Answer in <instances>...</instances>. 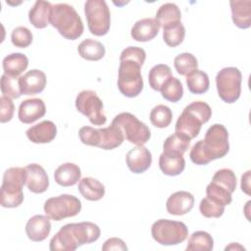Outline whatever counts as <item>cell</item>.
Instances as JSON below:
<instances>
[{
  "label": "cell",
  "mask_w": 251,
  "mask_h": 251,
  "mask_svg": "<svg viewBox=\"0 0 251 251\" xmlns=\"http://www.w3.org/2000/svg\"><path fill=\"white\" fill-rule=\"evenodd\" d=\"M100 233L99 226L91 222L67 224L51 238L49 248L51 251H74L96 241Z\"/></svg>",
  "instance_id": "obj_1"
},
{
  "label": "cell",
  "mask_w": 251,
  "mask_h": 251,
  "mask_svg": "<svg viewBox=\"0 0 251 251\" xmlns=\"http://www.w3.org/2000/svg\"><path fill=\"white\" fill-rule=\"evenodd\" d=\"M50 25L69 40H75L83 33V24L75 8L66 3L52 5Z\"/></svg>",
  "instance_id": "obj_2"
},
{
  "label": "cell",
  "mask_w": 251,
  "mask_h": 251,
  "mask_svg": "<svg viewBox=\"0 0 251 251\" xmlns=\"http://www.w3.org/2000/svg\"><path fill=\"white\" fill-rule=\"evenodd\" d=\"M25 168L13 167L5 171L0 193V204L2 207L16 208L23 203V187L25 184Z\"/></svg>",
  "instance_id": "obj_3"
},
{
  "label": "cell",
  "mask_w": 251,
  "mask_h": 251,
  "mask_svg": "<svg viewBox=\"0 0 251 251\" xmlns=\"http://www.w3.org/2000/svg\"><path fill=\"white\" fill-rule=\"evenodd\" d=\"M78 136L83 144L99 147L104 150H113L119 147L125 140L122 130L112 124L110 126L103 128L82 126L78 131Z\"/></svg>",
  "instance_id": "obj_4"
},
{
  "label": "cell",
  "mask_w": 251,
  "mask_h": 251,
  "mask_svg": "<svg viewBox=\"0 0 251 251\" xmlns=\"http://www.w3.org/2000/svg\"><path fill=\"white\" fill-rule=\"evenodd\" d=\"M141 67L132 60H122L118 70V88L120 92L129 98L136 97L143 89Z\"/></svg>",
  "instance_id": "obj_5"
},
{
  "label": "cell",
  "mask_w": 251,
  "mask_h": 251,
  "mask_svg": "<svg viewBox=\"0 0 251 251\" xmlns=\"http://www.w3.org/2000/svg\"><path fill=\"white\" fill-rule=\"evenodd\" d=\"M151 234L161 245H176L188 236V228L182 222L160 219L153 223Z\"/></svg>",
  "instance_id": "obj_6"
},
{
  "label": "cell",
  "mask_w": 251,
  "mask_h": 251,
  "mask_svg": "<svg viewBox=\"0 0 251 251\" xmlns=\"http://www.w3.org/2000/svg\"><path fill=\"white\" fill-rule=\"evenodd\" d=\"M112 125L118 126L125 138L135 145H144L150 139L149 127L130 113L124 112L117 115L112 121Z\"/></svg>",
  "instance_id": "obj_7"
},
{
  "label": "cell",
  "mask_w": 251,
  "mask_h": 251,
  "mask_svg": "<svg viewBox=\"0 0 251 251\" xmlns=\"http://www.w3.org/2000/svg\"><path fill=\"white\" fill-rule=\"evenodd\" d=\"M84 14L89 31L96 36L108 33L111 25L110 9L104 0H88L84 4Z\"/></svg>",
  "instance_id": "obj_8"
},
{
  "label": "cell",
  "mask_w": 251,
  "mask_h": 251,
  "mask_svg": "<svg viewBox=\"0 0 251 251\" xmlns=\"http://www.w3.org/2000/svg\"><path fill=\"white\" fill-rule=\"evenodd\" d=\"M242 75L235 67L222 69L216 75V85L219 97L231 104L238 100L241 93Z\"/></svg>",
  "instance_id": "obj_9"
},
{
  "label": "cell",
  "mask_w": 251,
  "mask_h": 251,
  "mask_svg": "<svg viewBox=\"0 0 251 251\" xmlns=\"http://www.w3.org/2000/svg\"><path fill=\"white\" fill-rule=\"evenodd\" d=\"M43 209L50 220L59 222L76 216L81 210V202L74 195L61 194L47 199Z\"/></svg>",
  "instance_id": "obj_10"
},
{
  "label": "cell",
  "mask_w": 251,
  "mask_h": 251,
  "mask_svg": "<svg viewBox=\"0 0 251 251\" xmlns=\"http://www.w3.org/2000/svg\"><path fill=\"white\" fill-rule=\"evenodd\" d=\"M75 108L94 126H103L107 122L103 102L93 90L80 91L75 98Z\"/></svg>",
  "instance_id": "obj_11"
},
{
  "label": "cell",
  "mask_w": 251,
  "mask_h": 251,
  "mask_svg": "<svg viewBox=\"0 0 251 251\" xmlns=\"http://www.w3.org/2000/svg\"><path fill=\"white\" fill-rule=\"evenodd\" d=\"M203 142L212 161L225 157L229 150L227 129L221 124L213 125L207 129Z\"/></svg>",
  "instance_id": "obj_12"
},
{
  "label": "cell",
  "mask_w": 251,
  "mask_h": 251,
  "mask_svg": "<svg viewBox=\"0 0 251 251\" xmlns=\"http://www.w3.org/2000/svg\"><path fill=\"white\" fill-rule=\"evenodd\" d=\"M126 162L130 172L133 174H142L150 168L152 155L145 146L136 145L127 152Z\"/></svg>",
  "instance_id": "obj_13"
},
{
  "label": "cell",
  "mask_w": 251,
  "mask_h": 251,
  "mask_svg": "<svg viewBox=\"0 0 251 251\" xmlns=\"http://www.w3.org/2000/svg\"><path fill=\"white\" fill-rule=\"evenodd\" d=\"M26 180L25 184L29 191L39 194L45 192L49 187V178L44 168L36 163L25 167Z\"/></svg>",
  "instance_id": "obj_14"
},
{
  "label": "cell",
  "mask_w": 251,
  "mask_h": 251,
  "mask_svg": "<svg viewBox=\"0 0 251 251\" xmlns=\"http://www.w3.org/2000/svg\"><path fill=\"white\" fill-rule=\"evenodd\" d=\"M46 113V107L42 99L30 98L24 100L19 107L18 118L26 125L32 124L42 118Z\"/></svg>",
  "instance_id": "obj_15"
},
{
  "label": "cell",
  "mask_w": 251,
  "mask_h": 251,
  "mask_svg": "<svg viewBox=\"0 0 251 251\" xmlns=\"http://www.w3.org/2000/svg\"><path fill=\"white\" fill-rule=\"evenodd\" d=\"M202 125V121L195 114L184 108L177 118L175 129L176 132L180 133L191 140L199 134Z\"/></svg>",
  "instance_id": "obj_16"
},
{
  "label": "cell",
  "mask_w": 251,
  "mask_h": 251,
  "mask_svg": "<svg viewBox=\"0 0 251 251\" xmlns=\"http://www.w3.org/2000/svg\"><path fill=\"white\" fill-rule=\"evenodd\" d=\"M194 206V196L184 190L173 193L167 200V212L174 216H181L189 213Z\"/></svg>",
  "instance_id": "obj_17"
},
{
  "label": "cell",
  "mask_w": 251,
  "mask_h": 251,
  "mask_svg": "<svg viewBox=\"0 0 251 251\" xmlns=\"http://www.w3.org/2000/svg\"><path fill=\"white\" fill-rule=\"evenodd\" d=\"M20 86L24 95L40 93L46 86V75L40 70H30L20 76Z\"/></svg>",
  "instance_id": "obj_18"
},
{
  "label": "cell",
  "mask_w": 251,
  "mask_h": 251,
  "mask_svg": "<svg viewBox=\"0 0 251 251\" xmlns=\"http://www.w3.org/2000/svg\"><path fill=\"white\" fill-rule=\"evenodd\" d=\"M51 231L50 219L43 215H34L25 225L27 237L34 242H40L47 238Z\"/></svg>",
  "instance_id": "obj_19"
},
{
  "label": "cell",
  "mask_w": 251,
  "mask_h": 251,
  "mask_svg": "<svg viewBox=\"0 0 251 251\" xmlns=\"http://www.w3.org/2000/svg\"><path fill=\"white\" fill-rule=\"evenodd\" d=\"M25 134L33 143H49L56 137L57 127L52 121H42L39 124L30 126L25 131Z\"/></svg>",
  "instance_id": "obj_20"
},
{
  "label": "cell",
  "mask_w": 251,
  "mask_h": 251,
  "mask_svg": "<svg viewBox=\"0 0 251 251\" xmlns=\"http://www.w3.org/2000/svg\"><path fill=\"white\" fill-rule=\"evenodd\" d=\"M160 25L153 18H145L137 21L131 27V37L139 42H147L155 38L159 32Z\"/></svg>",
  "instance_id": "obj_21"
},
{
  "label": "cell",
  "mask_w": 251,
  "mask_h": 251,
  "mask_svg": "<svg viewBox=\"0 0 251 251\" xmlns=\"http://www.w3.org/2000/svg\"><path fill=\"white\" fill-rule=\"evenodd\" d=\"M80 168L74 163H64L54 173L55 181L64 187L73 186L80 180Z\"/></svg>",
  "instance_id": "obj_22"
},
{
  "label": "cell",
  "mask_w": 251,
  "mask_h": 251,
  "mask_svg": "<svg viewBox=\"0 0 251 251\" xmlns=\"http://www.w3.org/2000/svg\"><path fill=\"white\" fill-rule=\"evenodd\" d=\"M231 18L233 24L242 29H246L251 25V1H230Z\"/></svg>",
  "instance_id": "obj_23"
},
{
  "label": "cell",
  "mask_w": 251,
  "mask_h": 251,
  "mask_svg": "<svg viewBox=\"0 0 251 251\" xmlns=\"http://www.w3.org/2000/svg\"><path fill=\"white\" fill-rule=\"evenodd\" d=\"M52 4L47 1H36L28 12V20L36 28H45L50 24Z\"/></svg>",
  "instance_id": "obj_24"
},
{
  "label": "cell",
  "mask_w": 251,
  "mask_h": 251,
  "mask_svg": "<svg viewBox=\"0 0 251 251\" xmlns=\"http://www.w3.org/2000/svg\"><path fill=\"white\" fill-rule=\"evenodd\" d=\"M79 193L89 201H98L105 195L104 185L94 177H83L78 181Z\"/></svg>",
  "instance_id": "obj_25"
},
{
  "label": "cell",
  "mask_w": 251,
  "mask_h": 251,
  "mask_svg": "<svg viewBox=\"0 0 251 251\" xmlns=\"http://www.w3.org/2000/svg\"><path fill=\"white\" fill-rule=\"evenodd\" d=\"M159 167L164 175L175 176L180 175L185 168L183 156L162 153L159 157Z\"/></svg>",
  "instance_id": "obj_26"
},
{
  "label": "cell",
  "mask_w": 251,
  "mask_h": 251,
  "mask_svg": "<svg viewBox=\"0 0 251 251\" xmlns=\"http://www.w3.org/2000/svg\"><path fill=\"white\" fill-rule=\"evenodd\" d=\"M155 20L160 25V27L166 28L180 23L181 13L176 4L165 3L158 9Z\"/></svg>",
  "instance_id": "obj_27"
},
{
  "label": "cell",
  "mask_w": 251,
  "mask_h": 251,
  "mask_svg": "<svg viewBox=\"0 0 251 251\" xmlns=\"http://www.w3.org/2000/svg\"><path fill=\"white\" fill-rule=\"evenodd\" d=\"M4 74L12 76H20L28 66V59L23 53H12L3 59Z\"/></svg>",
  "instance_id": "obj_28"
},
{
  "label": "cell",
  "mask_w": 251,
  "mask_h": 251,
  "mask_svg": "<svg viewBox=\"0 0 251 251\" xmlns=\"http://www.w3.org/2000/svg\"><path fill=\"white\" fill-rule=\"evenodd\" d=\"M78 55L88 61H99L105 55L104 45L94 39L87 38L81 41L77 47Z\"/></svg>",
  "instance_id": "obj_29"
},
{
  "label": "cell",
  "mask_w": 251,
  "mask_h": 251,
  "mask_svg": "<svg viewBox=\"0 0 251 251\" xmlns=\"http://www.w3.org/2000/svg\"><path fill=\"white\" fill-rule=\"evenodd\" d=\"M186 85L191 93L203 94L209 89V76L205 72L196 69L186 75Z\"/></svg>",
  "instance_id": "obj_30"
},
{
  "label": "cell",
  "mask_w": 251,
  "mask_h": 251,
  "mask_svg": "<svg viewBox=\"0 0 251 251\" xmlns=\"http://www.w3.org/2000/svg\"><path fill=\"white\" fill-rule=\"evenodd\" d=\"M172 70L168 65L158 64L151 68L148 75L149 85L152 89L160 91L164 84L172 77Z\"/></svg>",
  "instance_id": "obj_31"
},
{
  "label": "cell",
  "mask_w": 251,
  "mask_h": 251,
  "mask_svg": "<svg viewBox=\"0 0 251 251\" xmlns=\"http://www.w3.org/2000/svg\"><path fill=\"white\" fill-rule=\"evenodd\" d=\"M190 139L184 135L175 132L174 134L168 136L163 144V152L168 154H175L183 156V154L189 148Z\"/></svg>",
  "instance_id": "obj_32"
},
{
  "label": "cell",
  "mask_w": 251,
  "mask_h": 251,
  "mask_svg": "<svg viewBox=\"0 0 251 251\" xmlns=\"http://www.w3.org/2000/svg\"><path fill=\"white\" fill-rule=\"evenodd\" d=\"M214 247L213 237L204 230L194 231L190 237L188 238V242L186 245L187 251H211Z\"/></svg>",
  "instance_id": "obj_33"
},
{
  "label": "cell",
  "mask_w": 251,
  "mask_h": 251,
  "mask_svg": "<svg viewBox=\"0 0 251 251\" xmlns=\"http://www.w3.org/2000/svg\"><path fill=\"white\" fill-rule=\"evenodd\" d=\"M173 113L172 110L163 104L155 106L150 112L151 124L159 128H165L172 123Z\"/></svg>",
  "instance_id": "obj_34"
},
{
  "label": "cell",
  "mask_w": 251,
  "mask_h": 251,
  "mask_svg": "<svg viewBox=\"0 0 251 251\" xmlns=\"http://www.w3.org/2000/svg\"><path fill=\"white\" fill-rule=\"evenodd\" d=\"M174 66L177 74L180 75H187L198 68V61L191 53H180L174 60Z\"/></svg>",
  "instance_id": "obj_35"
},
{
  "label": "cell",
  "mask_w": 251,
  "mask_h": 251,
  "mask_svg": "<svg viewBox=\"0 0 251 251\" xmlns=\"http://www.w3.org/2000/svg\"><path fill=\"white\" fill-rule=\"evenodd\" d=\"M163 98L176 103L178 102L183 95V87L180 80L175 76H172L160 90Z\"/></svg>",
  "instance_id": "obj_36"
},
{
  "label": "cell",
  "mask_w": 251,
  "mask_h": 251,
  "mask_svg": "<svg viewBox=\"0 0 251 251\" xmlns=\"http://www.w3.org/2000/svg\"><path fill=\"white\" fill-rule=\"evenodd\" d=\"M206 194L208 198H210L211 200L215 201L216 203L223 205V206H226L229 205L232 201V197L231 194L227 189L218 185L217 183L211 181L207 187H206Z\"/></svg>",
  "instance_id": "obj_37"
},
{
  "label": "cell",
  "mask_w": 251,
  "mask_h": 251,
  "mask_svg": "<svg viewBox=\"0 0 251 251\" xmlns=\"http://www.w3.org/2000/svg\"><path fill=\"white\" fill-rule=\"evenodd\" d=\"M185 36V28L180 23L163 28V39L165 43L170 47H176L182 43Z\"/></svg>",
  "instance_id": "obj_38"
},
{
  "label": "cell",
  "mask_w": 251,
  "mask_h": 251,
  "mask_svg": "<svg viewBox=\"0 0 251 251\" xmlns=\"http://www.w3.org/2000/svg\"><path fill=\"white\" fill-rule=\"evenodd\" d=\"M1 91L4 96L17 99L22 95L20 76H12L6 74L1 76Z\"/></svg>",
  "instance_id": "obj_39"
},
{
  "label": "cell",
  "mask_w": 251,
  "mask_h": 251,
  "mask_svg": "<svg viewBox=\"0 0 251 251\" xmlns=\"http://www.w3.org/2000/svg\"><path fill=\"white\" fill-rule=\"evenodd\" d=\"M212 181L233 193L236 188V176L230 169H221L215 173Z\"/></svg>",
  "instance_id": "obj_40"
},
{
  "label": "cell",
  "mask_w": 251,
  "mask_h": 251,
  "mask_svg": "<svg viewBox=\"0 0 251 251\" xmlns=\"http://www.w3.org/2000/svg\"><path fill=\"white\" fill-rule=\"evenodd\" d=\"M32 33L25 26H18L11 33V41L14 46L19 48H26L32 42Z\"/></svg>",
  "instance_id": "obj_41"
},
{
  "label": "cell",
  "mask_w": 251,
  "mask_h": 251,
  "mask_svg": "<svg viewBox=\"0 0 251 251\" xmlns=\"http://www.w3.org/2000/svg\"><path fill=\"white\" fill-rule=\"evenodd\" d=\"M199 211L205 218H220L225 212V206L216 203L208 197L201 200Z\"/></svg>",
  "instance_id": "obj_42"
},
{
  "label": "cell",
  "mask_w": 251,
  "mask_h": 251,
  "mask_svg": "<svg viewBox=\"0 0 251 251\" xmlns=\"http://www.w3.org/2000/svg\"><path fill=\"white\" fill-rule=\"evenodd\" d=\"M189 157L190 160L192 161V163H194L195 165H208L212 159L208 153V151L205 148L203 139L197 141L191 148L190 153H189Z\"/></svg>",
  "instance_id": "obj_43"
},
{
  "label": "cell",
  "mask_w": 251,
  "mask_h": 251,
  "mask_svg": "<svg viewBox=\"0 0 251 251\" xmlns=\"http://www.w3.org/2000/svg\"><path fill=\"white\" fill-rule=\"evenodd\" d=\"M185 108L193 114H195L202 121L203 124H206L212 116L211 107L203 101H194L187 105Z\"/></svg>",
  "instance_id": "obj_44"
},
{
  "label": "cell",
  "mask_w": 251,
  "mask_h": 251,
  "mask_svg": "<svg viewBox=\"0 0 251 251\" xmlns=\"http://www.w3.org/2000/svg\"><path fill=\"white\" fill-rule=\"evenodd\" d=\"M146 59V53L144 49L136 46H129L124 49L120 55V61L122 60H132L142 66Z\"/></svg>",
  "instance_id": "obj_45"
},
{
  "label": "cell",
  "mask_w": 251,
  "mask_h": 251,
  "mask_svg": "<svg viewBox=\"0 0 251 251\" xmlns=\"http://www.w3.org/2000/svg\"><path fill=\"white\" fill-rule=\"evenodd\" d=\"M15 106L10 97L2 95L0 98V122H10L14 116Z\"/></svg>",
  "instance_id": "obj_46"
},
{
  "label": "cell",
  "mask_w": 251,
  "mask_h": 251,
  "mask_svg": "<svg viewBox=\"0 0 251 251\" xmlns=\"http://www.w3.org/2000/svg\"><path fill=\"white\" fill-rule=\"evenodd\" d=\"M103 251H111V250H121L125 251L127 250V246L126 245L125 241L118 237H111L108 238L102 245Z\"/></svg>",
  "instance_id": "obj_47"
},
{
  "label": "cell",
  "mask_w": 251,
  "mask_h": 251,
  "mask_svg": "<svg viewBox=\"0 0 251 251\" xmlns=\"http://www.w3.org/2000/svg\"><path fill=\"white\" fill-rule=\"evenodd\" d=\"M250 171H247L241 176V190L247 195H250Z\"/></svg>",
  "instance_id": "obj_48"
},
{
  "label": "cell",
  "mask_w": 251,
  "mask_h": 251,
  "mask_svg": "<svg viewBox=\"0 0 251 251\" xmlns=\"http://www.w3.org/2000/svg\"><path fill=\"white\" fill-rule=\"evenodd\" d=\"M225 250H245V248H244L243 246L239 245L238 243L232 242V243H230L228 246H226V247L225 248Z\"/></svg>",
  "instance_id": "obj_49"
}]
</instances>
